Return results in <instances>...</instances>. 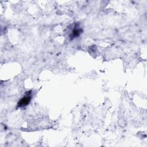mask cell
<instances>
[{"instance_id":"1","label":"cell","mask_w":147,"mask_h":147,"mask_svg":"<svg viewBox=\"0 0 147 147\" xmlns=\"http://www.w3.org/2000/svg\"><path fill=\"white\" fill-rule=\"evenodd\" d=\"M32 99V92L26 91L24 96L19 100L17 103V106L18 107H22L27 106L30 102Z\"/></svg>"},{"instance_id":"2","label":"cell","mask_w":147,"mask_h":147,"mask_svg":"<svg viewBox=\"0 0 147 147\" xmlns=\"http://www.w3.org/2000/svg\"><path fill=\"white\" fill-rule=\"evenodd\" d=\"M83 32V30L82 29L79 28V27H75L72 32L71 34L69 35V37L72 39V38H75L76 37H78V36H79V35Z\"/></svg>"}]
</instances>
